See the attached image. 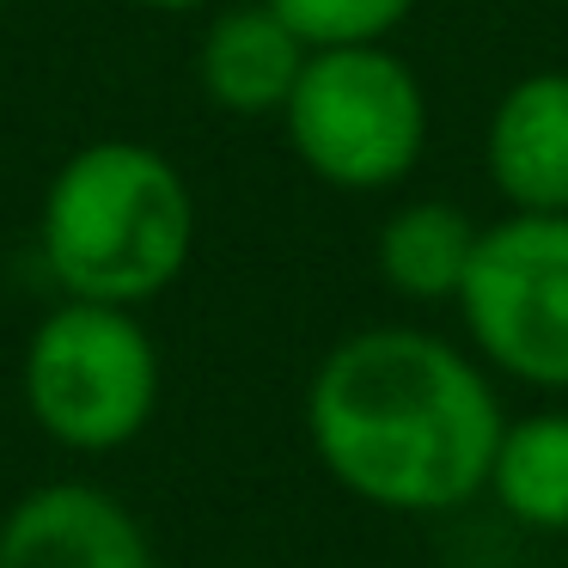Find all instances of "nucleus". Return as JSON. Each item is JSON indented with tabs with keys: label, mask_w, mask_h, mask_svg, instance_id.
Returning a JSON list of instances; mask_svg holds the SVG:
<instances>
[{
	"label": "nucleus",
	"mask_w": 568,
	"mask_h": 568,
	"mask_svg": "<svg viewBox=\"0 0 568 568\" xmlns=\"http://www.w3.org/2000/svg\"><path fill=\"white\" fill-rule=\"evenodd\" d=\"M507 409L477 348L422 324H367L306 379V440L324 477L379 514H458L483 501Z\"/></svg>",
	"instance_id": "1"
},
{
	"label": "nucleus",
	"mask_w": 568,
	"mask_h": 568,
	"mask_svg": "<svg viewBox=\"0 0 568 568\" xmlns=\"http://www.w3.org/2000/svg\"><path fill=\"white\" fill-rule=\"evenodd\" d=\"M38 251L68 300L141 312L190 270L196 190L148 141H87L43 190Z\"/></svg>",
	"instance_id": "2"
},
{
	"label": "nucleus",
	"mask_w": 568,
	"mask_h": 568,
	"mask_svg": "<svg viewBox=\"0 0 568 568\" xmlns=\"http://www.w3.org/2000/svg\"><path fill=\"white\" fill-rule=\"evenodd\" d=\"M282 129L318 184L343 196L397 190L428 153V87L385 43L312 50Z\"/></svg>",
	"instance_id": "3"
},
{
	"label": "nucleus",
	"mask_w": 568,
	"mask_h": 568,
	"mask_svg": "<svg viewBox=\"0 0 568 568\" xmlns=\"http://www.w3.org/2000/svg\"><path fill=\"white\" fill-rule=\"evenodd\" d=\"M26 409L68 453H123L160 409V348L135 306L62 300L26 343Z\"/></svg>",
	"instance_id": "4"
},
{
	"label": "nucleus",
	"mask_w": 568,
	"mask_h": 568,
	"mask_svg": "<svg viewBox=\"0 0 568 568\" xmlns=\"http://www.w3.org/2000/svg\"><path fill=\"white\" fill-rule=\"evenodd\" d=\"M453 306L495 379L568 392V214H501L483 226Z\"/></svg>",
	"instance_id": "5"
},
{
	"label": "nucleus",
	"mask_w": 568,
	"mask_h": 568,
	"mask_svg": "<svg viewBox=\"0 0 568 568\" xmlns=\"http://www.w3.org/2000/svg\"><path fill=\"white\" fill-rule=\"evenodd\" d=\"M0 568H160L148 526L99 483H43L0 519Z\"/></svg>",
	"instance_id": "6"
},
{
	"label": "nucleus",
	"mask_w": 568,
	"mask_h": 568,
	"mask_svg": "<svg viewBox=\"0 0 568 568\" xmlns=\"http://www.w3.org/2000/svg\"><path fill=\"white\" fill-rule=\"evenodd\" d=\"M483 172L507 214H568V68L519 74L495 99Z\"/></svg>",
	"instance_id": "7"
},
{
	"label": "nucleus",
	"mask_w": 568,
	"mask_h": 568,
	"mask_svg": "<svg viewBox=\"0 0 568 568\" xmlns=\"http://www.w3.org/2000/svg\"><path fill=\"white\" fill-rule=\"evenodd\" d=\"M312 43L275 13L270 0L221 7L196 43V80L202 99L226 116H282L300 87Z\"/></svg>",
	"instance_id": "8"
},
{
	"label": "nucleus",
	"mask_w": 568,
	"mask_h": 568,
	"mask_svg": "<svg viewBox=\"0 0 568 568\" xmlns=\"http://www.w3.org/2000/svg\"><path fill=\"white\" fill-rule=\"evenodd\" d=\"M477 239H483V226L458 202L409 196L379 221L373 270L409 306H453L470 275V257H477Z\"/></svg>",
	"instance_id": "9"
},
{
	"label": "nucleus",
	"mask_w": 568,
	"mask_h": 568,
	"mask_svg": "<svg viewBox=\"0 0 568 568\" xmlns=\"http://www.w3.org/2000/svg\"><path fill=\"white\" fill-rule=\"evenodd\" d=\"M489 495L514 526L562 538L568 531V409L507 416L489 465Z\"/></svg>",
	"instance_id": "10"
},
{
	"label": "nucleus",
	"mask_w": 568,
	"mask_h": 568,
	"mask_svg": "<svg viewBox=\"0 0 568 568\" xmlns=\"http://www.w3.org/2000/svg\"><path fill=\"white\" fill-rule=\"evenodd\" d=\"M275 13L312 43V50H336V43H385L416 0H270Z\"/></svg>",
	"instance_id": "11"
},
{
	"label": "nucleus",
	"mask_w": 568,
	"mask_h": 568,
	"mask_svg": "<svg viewBox=\"0 0 568 568\" xmlns=\"http://www.w3.org/2000/svg\"><path fill=\"white\" fill-rule=\"evenodd\" d=\"M135 7H148V13H172V19H184V13H214L221 0H135Z\"/></svg>",
	"instance_id": "12"
},
{
	"label": "nucleus",
	"mask_w": 568,
	"mask_h": 568,
	"mask_svg": "<svg viewBox=\"0 0 568 568\" xmlns=\"http://www.w3.org/2000/svg\"><path fill=\"white\" fill-rule=\"evenodd\" d=\"M0 7H7V0H0Z\"/></svg>",
	"instance_id": "13"
}]
</instances>
